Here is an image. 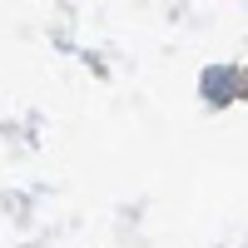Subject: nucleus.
<instances>
[{"mask_svg": "<svg viewBox=\"0 0 248 248\" xmlns=\"http://www.w3.org/2000/svg\"><path fill=\"white\" fill-rule=\"evenodd\" d=\"M203 94H209V105H229L233 94H243V70L238 65L203 70Z\"/></svg>", "mask_w": 248, "mask_h": 248, "instance_id": "nucleus-1", "label": "nucleus"}]
</instances>
